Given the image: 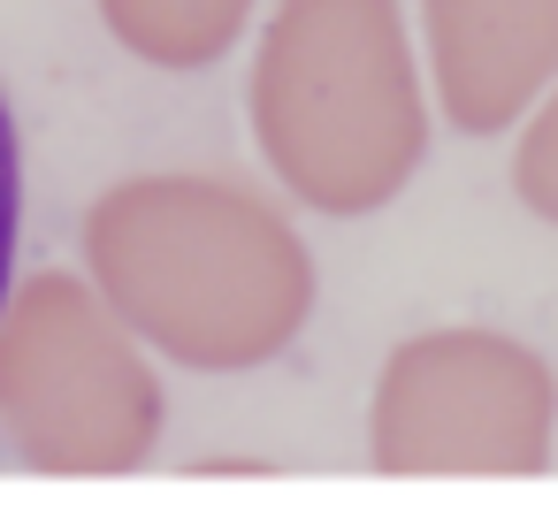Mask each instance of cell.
Here are the masks:
<instances>
[{
  "label": "cell",
  "mask_w": 558,
  "mask_h": 527,
  "mask_svg": "<svg viewBox=\"0 0 558 527\" xmlns=\"http://www.w3.org/2000/svg\"><path fill=\"white\" fill-rule=\"evenodd\" d=\"M16 230H24V146H16V115L0 100V306L16 283Z\"/></svg>",
  "instance_id": "6da1fadb"
}]
</instances>
